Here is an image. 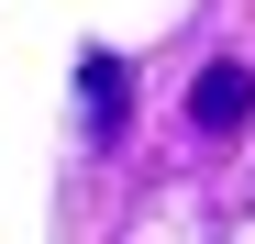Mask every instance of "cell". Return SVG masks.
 <instances>
[{
	"label": "cell",
	"instance_id": "7a4b0ae2",
	"mask_svg": "<svg viewBox=\"0 0 255 244\" xmlns=\"http://www.w3.org/2000/svg\"><path fill=\"white\" fill-rule=\"evenodd\" d=\"M189 122H200V133H244V122H255V67L244 56H211L200 89H189Z\"/></svg>",
	"mask_w": 255,
	"mask_h": 244
},
{
	"label": "cell",
	"instance_id": "6da1fadb",
	"mask_svg": "<svg viewBox=\"0 0 255 244\" xmlns=\"http://www.w3.org/2000/svg\"><path fill=\"white\" fill-rule=\"evenodd\" d=\"M122 122H133V67H122L111 45H89V56H78V133L122 144Z\"/></svg>",
	"mask_w": 255,
	"mask_h": 244
}]
</instances>
